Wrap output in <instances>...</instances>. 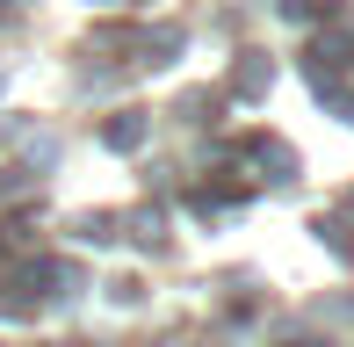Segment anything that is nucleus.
Here are the masks:
<instances>
[{"label":"nucleus","mask_w":354,"mask_h":347,"mask_svg":"<svg viewBox=\"0 0 354 347\" xmlns=\"http://www.w3.org/2000/svg\"><path fill=\"white\" fill-rule=\"evenodd\" d=\"M138 138H145L138 116H116V123H109V145H138Z\"/></svg>","instance_id":"nucleus-1"}]
</instances>
